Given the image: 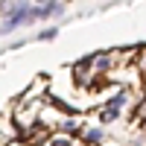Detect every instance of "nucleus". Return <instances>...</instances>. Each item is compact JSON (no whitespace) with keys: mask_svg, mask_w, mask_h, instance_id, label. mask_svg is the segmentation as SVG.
<instances>
[]
</instances>
